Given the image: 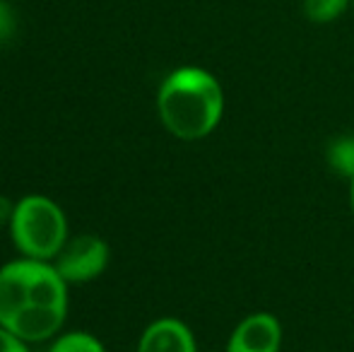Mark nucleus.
<instances>
[{
  "mask_svg": "<svg viewBox=\"0 0 354 352\" xmlns=\"http://www.w3.org/2000/svg\"><path fill=\"white\" fill-rule=\"evenodd\" d=\"M109 263V246L99 237H77L56 256V270L66 282H89Z\"/></svg>",
  "mask_w": 354,
  "mask_h": 352,
  "instance_id": "20e7f679",
  "label": "nucleus"
},
{
  "mask_svg": "<svg viewBox=\"0 0 354 352\" xmlns=\"http://www.w3.org/2000/svg\"><path fill=\"white\" fill-rule=\"evenodd\" d=\"M354 0H304V15L306 19L318 24H326L337 19Z\"/></svg>",
  "mask_w": 354,
  "mask_h": 352,
  "instance_id": "0eeeda50",
  "label": "nucleus"
},
{
  "mask_svg": "<svg viewBox=\"0 0 354 352\" xmlns=\"http://www.w3.org/2000/svg\"><path fill=\"white\" fill-rule=\"evenodd\" d=\"M162 123L181 140L207 136L222 118V87L207 71L181 68L174 71L159 89Z\"/></svg>",
  "mask_w": 354,
  "mask_h": 352,
  "instance_id": "f03ea898",
  "label": "nucleus"
},
{
  "mask_svg": "<svg viewBox=\"0 0 354 352\" xmlns=\"http://www.w3.org/2000/svg\"><path fill=\"white\" fill-rule=\"evenodd\" d=\"M352 210H354V181H352Z\"/></svg>",
  "mask_w": 354,
  "mask_h": 352,
  "instance_id": "ddd939ff",
  "label": "nucleus"
},
{
  "mask_svg": "<svg viewBox=\"0 0 354 352\" xmlns=\"http://www.w3.org/2000/svg\"><path fill=\"white\" fill-rule=\"evenodd\" d=\"M0 352H29L24 348V340L17 338L15 333H10L8 328L0 326Z\"/></svg>",
  "mask_w": 354,
  "mask_h": 352,
  "instance_id": "9b49d317",
  "label": "nucleus"
},
{
  "mask_svg": "<svg viewBox=\"0 0 354 352\" xmlns=\"http://www.w3.org/2000/svg\"><path fill=\"white\" fill-rule=\"evenodd\" d=\"M280 350V324L270 314H253L239 324L229 340L227 352H277Z\"/></svg>",
  "mask_w": 354,
  "mask_h": 352,
  "instance_id": "39448f33",
  "label": "nucleus"
},
{
  "mask_svg": "<svg viewBox=\"0 0 354 352\" xmlns=\"http://www.w3.org/2000/svg\"><path fill=\"white\" fill-rule=\"evenodd\" d=\"M15 34V15L8 5L0 0V44H5Z\"/></svg>",
  "mask_w": 354,
  "mask_h": 352,
  "instance_id": "9d476101",
  "label": "nucleus"
},
{
  "mask_svg": "<svg viewBox=\"0 0 354 352\" xmlns=\"http://www.w3.org/2000/svg\"><path fill=\"white\" fill-rule=\"evenodd\" d=\"M12 241L27 259L48 261L66 246V215L46 196H27L15 205L10 220Z\"/></svg>",
  "mask_w": 354,
  "mask_h": 352,
  "instance_id": "7ed1b4c3",
  "label": "nucleus"
},
{
  "mask_svg": "<svg viewBox=\"0 0 354 352\" xmlns=\"http://www.w3.org/2000/svg\"><path fill=\"white\" fill-rule=\"evenodd\" d=\"M48 352H104L102 343L89 333H68L61 335L56 343L51 345Z\"/></svg>",
  "mask_w": 354,
  "mask_h": 352,
  "instance_id": "6e6552de",
  "label": "nucleus"
},
{
  "mask_svg": "<svg viewBox=\"0 0 354 352\" xmlns=\"http://www.w3.org/2000/svg\"><path fill=\"white\" fill-rule=\"evenodd\" d=\"M12 210L15 207L10 205V201L5 196H0V227L5 225V222H10L12 220Z\"/></svg>",
  "mask_w": 354,
  "mask_h": 352,
  "instance_id": "f8f14e48",
  "label": "nucleus"
},
{
  "mask_svg": "<svg viewBox=\"0 0 354 352\" xmlns=\"http://www.w3.org/2000/svg\"><path fill=\"white\" fill-rule=\"evenodd\" d=\"M138 352H196V343L181 321L162 319L142 333Z\"/></svg>",
  "mask_w": 354,
  "mask_h": 352,
  "instance_id": "423d86ee",
  "label": "nucleus"
},
{
  "mask_svg": "<svg viewBox=\"0 0 354 352\" xmlns=\"http://www.w3.org/2000/svg\"><path fill=\"white\" fill-rule=\"evenodd\" d=\"M66 280L46 261H15L0 270V326L22 340H46L63 326Z\"/></svg>",
  "mask_w": 354,
  "mask_h": 352,
  "instance_id": "f257e3e1",
  "label": "nucleus"
},
{
  "mask_svg": "<svg viewBox=\"0 0 354 352\" xmlns=\"http://www.w3.org/2000/svg\"><path fill=\"white\" fill-rule=\"evenodd\" d=\"M330 165L335 167L340 174L354 176V140H350V138H342V140L333 142Z\"/></svg>",
  "mask_w": 354,
  "mask_h": 352,
  "instance_id": "1a4fd4ad",
  "label": "nucleus"
}]
</instances>
